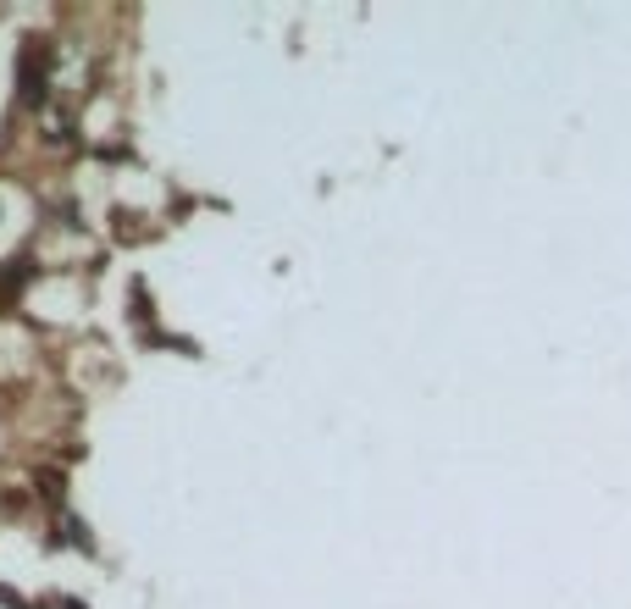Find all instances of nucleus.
Instances as JSON below:
<instances>
[]
</instances>
